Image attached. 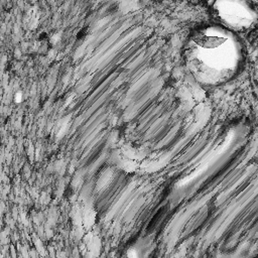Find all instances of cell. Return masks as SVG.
<instances>
[{
	"instance_id": "obj_2",
	"label": "cell",
	"mask_w": 258,
	"mask_h": 258,
	"mask_svg": "<svg viewBox=\"0 0 258 258\" xmlns=\"http://www.w3.org/2000/svg\"><path fill=\"white\" fill-rule=\"evenodd\" d=\"M215 10L221 25L232 31L251 25L254 19L251 7L241 2H220Z\"/></svg>"
},
{
	"instance_id": "obj_1",
	"label": "cell",
	"mask_w": 258,
	"mask_h": 258,
	"mask_svg": "<svg viewBox=\"0 0 258 258\" xmlns=\"http://www.w3.org/2000/svg\"><path fill=\"white\" fill-rule=\"evenodd\" d=\"M184 58L198 82L220 85L240 71L243 48L234 31L221 24H211L191 34L185 46Z\"/></svg>"
}]
</instances>
